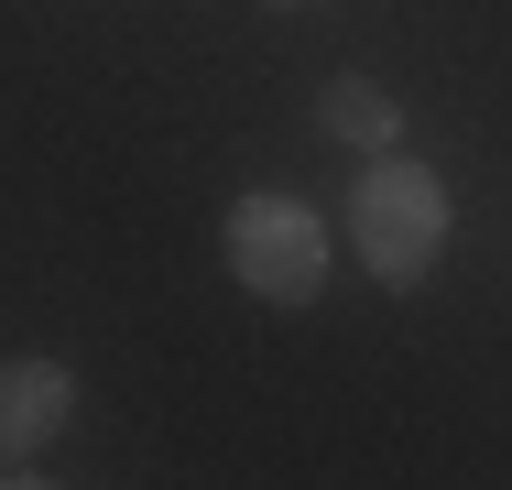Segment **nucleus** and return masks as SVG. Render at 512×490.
<instances>
[{"label": "nucleus", "instance_id": "nucleus-1", "mask_svg": "<svg viewBox=\"0 0 512 490\" xmlns=\"http://www.w3.org/2000/svg\"><path fill=\"white\" fill-rule=\"evenodd\" d=\"M349 240L382 284H425L436 251H447V186L414 164V153H371V175L349 196Z\"/></svg>", "mask_w": 512, "mask_h": 490}, {"label": "nucleus", "instance_id": "nucleus-2", "mask_svg": "<svg viewBox=\"0 0 512 490\" xmlns=\"http://www.w3.org/2000/svg\"><path fill=\"white\" fill-rule=\"evenodd\" d=\"M229 273H240V294H262V305H306L327 284L316 207H295V196H240L229 207Z\"/></svg>", "mask_w": 512, "mask_h": 490}, {"label": "nucleus", "instance_id": "nucleus-3", "mask_svg": "<svg viewBox=\"0 0 512 490\" xmlns=\"http://www.w3.org/2000/svg\"><path fill=\"white\" fill-rule=\"evenodd\" d=\"M77 414V371L66 360H0V480H33V458L55 447V425Z\"/></svg>", "mask_w": 512, "mask_h": 490}, {"label": "nucleus", "instance_id": "nucleus-4", "mask_svg": "<svg viewBox=\"0 0 512 490\" xmlns=\"http://www.w3.org/2000/svg\"><path fill=\"white\" fill-rule=\"evenodd\" d=\"M316 120H327L338 142H360V153H393V98L371 88V77H327V98H316Z\"/></svg>", "mask_w": 512, "mask_h": 490}]
</instances>
